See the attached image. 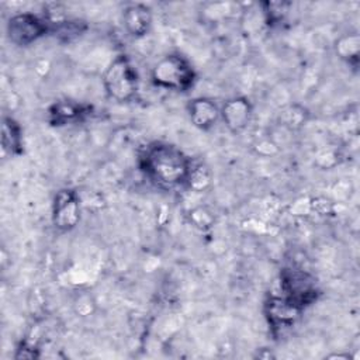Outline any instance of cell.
I'll return each instance as SVG.
<instances>
[{"label":"cell","instance_id":"cell-6","mask_svg":"<svg viewBox=\"0 0 360 360\" xmlns=\"http://www.w3.org/2000/svg\"><path fill=\"white\" fill-rule=\"evenodd\" d=\"M52 224L60 232L72 231L80 221V202L75 190L60 188L52 201Z\"/></svg>","mask_w":360,"mask_h":360},{"label":"cell","instance_id":"cell-9","mask_svg":"<svg viewBox=\"0 0 360 360\" xmlns=\"http://www.w3.org/2000/svg\"><path fill=\"white\" fill-rule=\"evenodd\" d=\"M122 21L131 37L141 38L146 35L152 27V10L142 3H134L124 8Z\"/></svg>","mask_w":360,"mask_h":360},{"label":"cell","instance_id":"cell-15","mask_svg":"<svg viewBox=\"0 0 360 360\" xmlns=\"http://www.w3.org/2000/svg\"><path fill=\"white\" fill-rule=\"evenodd\" d=\"M210 184H211V170L208 169V166L202 163H197V165L191 163L186 186H188L194 191H202Z\"/></svg>","mask_w":360,"mask_h":360},{"label":"cell","instance_id":"cell-11","mask_svg":"<svg viewBox=\"0 0 360 360\" xmlns=\"http://www.w3.org/2000/svg\"><path fill=\"white\" fill-rule=\"evenodd\" d=\"M86 114H89L87 107L82 104H76L73 101L62 100V101H56L49 108V121L53 125H65V124H70L82 120Z\"/></svg>","mask_w":360,"mask_h":360},{"label":"cell","instance_id":"cell-10","mask_svg":"<svg viewBox=\"0 0 360 360\" xmlns=\"http://www.w3.org/2000/svg\"><path fill=\"white\" fill-rule=\"evenodd\" d=\"M190 121L194 127L200 129H210L221 118L219 107L207 97H198L188 103L187 105Z\"/></svg>","mask_w":360,"mask_h":360},{"label":"cell","instance_id":"cell-13","mask_svg":"<svg viewBox=\"0 0 360 360\" xmlns=\"http://www.w3.org/2000/svg\"><path fill=\"white\" fill-rule=\"evenodd\" d=\"M48 24L49 32L62 41H72L73 38L82 35V32H84L86 30V24L82 20H68L59 17L48 20Z\"/></svg>","mask_w":360,"mask_h":360},{"label":"cell","instance_id":"cell-2","mask_svg":"<svg viewBox=\"0 0 360 360\" xmlns=\"http://www.w3.org/2000/svg\"><path fill=\"white\" fill-rule=\"evenodd\" d=\"M152 83L156 87L173 91H187L195 82L191 63L180 53H169L153 66Z\"/></svg>","mask_w":360,"mask_h":360},{"label":"cell","instance_id":"cell-1","mask_svg":"<svg viewBox=\"0 0 360 360\" xmlns=\"http://www.w3.org/2000/svg\"><path fill=\"white\" fill-rule=\"evenodd\" d=\"M139 166L153 184L169 190L187 183L191 162L177 146L152 142L139 155Z\"/></svg>","mask_w":360,"mask_h":360},{"label":"cell","instance_id":"cell-4","mask_svg":"<svg viewBox=\"0 0 360 360\" xmlns=\"http://www.w3.org/2000/svg\"><path fill=\"white\" fill-rule=\"evenodd\" d=\"M283 297L292 301L302 309L318 300L319 290L312 274L301 269H283L280 274Z\"/></svg>","mask_w":360,"mask_h":360},{"label":"cell","instance_id":"cell-3","mask_svg":"<svg viewBox=\"0 0 360 360\" xmlns=\"http://www.w3.org/2000/svg\"><path fill=\"white\" fill-rule=\"evenodd\" d=\"M105 93L115 101H129L139 87V76L127 55H118L103 73Z\"/></svg>","mask_w":360,"mask_h":360},{"label":"cell","instance_id":"cell-8","mask_svg":"<svg viewBox=\"0 0 360 360\" xmlns=\"http://www.w3.org/2000/svg\"><path fill=\"white\" fill-rule=\"evenodd\" d=\"M219 110L222 122L233 134H238L248 127L253 112L250 101L242 96L226 100Z\"/></svg>","mask_w":360,"mask_h":360},{"label":"cell","instance_id":"cell-12","mask_svg":"<svg viewBox=\"0 0 360 360\" xmlns=\"http://www.w3.org/2000/svg\"><path fill=\"white\" fill-rule=\"evenodd\" d=\"M1 149L4 153L17 156L22 153V131L13 117H3Z\"/></svg>","mask_w":360,"mask_h":360},{"label":"cell","instance_id":"cell-16","mask_svg":"<svg viewBox=\"0 0 360 360\" xmlns=\"http://www.w3.org/2000/svg\"><path fill=\"white\" fill-rule=\"evenodd\" d=\"M262 6H263V13H264L266 21L270 25H274V24L281 22L285 18L287 13L290 11L291 4L285 3V1H266Z\"/></svg>","mask_w":360,"mask_h":360},{"label":"cell","instance_id":"cell-14","mask_svg":"<svg viewBox=\"0 0 360 360\" xmlns=\"http://www.w3.org/2000/svg\"><path fill=\"white\" fill-rule=\"evenodd\" d=\"M336 53L345 59L347 63L357 65L359 60V48H360V38L356 32L345 34L336 41Z\"/></svg>","mask_w":360,"mask_h":360},{"label":"cell","instance_id":"cell-7","mask_svg":"<svg viewBox=\"0 0 360 360\" xmlns=\"http://www.w3.org/2000/svg\"><path fill=\"white\" fill-rule=\"evenodd\" d=\"M301 312V307L283 295H270L264 301V315L274 330L291 328L300 319Z\"/></svg>","mask_w":360,"mask_h":360},{"label":"cell","instance_id":"cell-5","mask_svg":"<svg viewBox=\"0 0 360 360\" xmlns=\"http://www.w3.org/2000/svg\"><path fill=\"white\" fill-rule=\"evenodd\" d=\"M6 30L10 42L17 46H28L49 32V24L45 17L25 11L11 15Z\"/></svg>","mask_w":360,"mask_h":360},{"label":"cell","instance_id":"cell-17","mask_svg":"<svg viewBox=\"0 0 360 360\" xmlns=\"http://www.w3.org/2000/svg\"><path fill=\"white\" fill-rule=\"evenodd\" d=\"M283 115H284L285 125H290V127L295 128V127H300L305 122L307 111L302 110V108H298L297 105H292V107L287 108Z\"/></svg>","mask_w":360,"mask_h":360}]
</instances>
